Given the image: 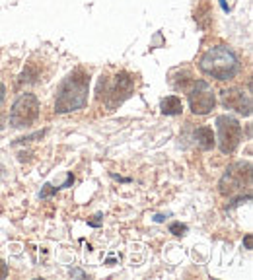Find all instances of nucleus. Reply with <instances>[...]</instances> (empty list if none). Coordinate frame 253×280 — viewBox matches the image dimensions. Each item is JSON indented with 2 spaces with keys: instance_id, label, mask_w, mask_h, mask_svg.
<instances>
[{
  "instance_id": "1",
  "label": "nucleus",
  "mask_w": 253,
  "mask_h": 280,
  "mask_svg": "<svg viewBox=\"0 0 253 280\" xmlns=\"http://www.w3.org/2000/svg\"><path fill=\"white\" fill-rule=\"evenodd\" d=\"M88 93H90V74L84 68L72 70L57 90L55 111L59 115H64L84 109L88 105Z\"/></svg>"
},
{
  "instance_id": "2",
  "label": "nucleus",
  "mask_w": 253,
  "mask_h": 280,
  "mask_svg": "<svg viewBox=\"0 0 253 280\" xmlns=\"http://www.w3.org/2000/svg\"><path fill=\"white\" fill-rule=\"evenodd\" d=\"M199 68L205 76H210L214 80H232L239 72V59L236 53L226 45L210 47L199 61Z\"/></svg>"
},
{
  "instance_id": "3",
  "label": "nucleus",
  "mask_w": 253,
  "mask_h": 280,
  "mask_svg": "<svg viewBox=\"0 0 253 280\" xmlns=\"http://www.w3.org/2000/svg\"><path fill=\"white\" fill-rule=\"evenodd\" d=\"M135 90V76L129 72H119L111 82L101 76L97 86V99H103L107 109H115L129 97Z\"/></svg>"
},
{
  "instance_id": "4",
  "label": "nucleus",
  "mask_w": 253,
  "mask_h": 280,
  "mask_svg": "<svg viewBox=\"0 0 253 280\" xmlns=\"http://www.w3.org/2000/svg\"><path fill=\"white\" fill-rule=\"evenodd\" d=\"M39 111H41V103H39L37 95L35 93H22L10 109V124L14 128L32 126L39 119Z\"/></svg>"
},
{
  "instance_id": "5",
  "label": "nucleus",
  "mask_w": 253,
  "mask_h": 280,
  "mask_svg": "<svg viewBox=\"0 0 253 280\" xmlns=\"http://www.w3.org/2000/svg\"><path fill=\"white\" fill-rule=\"evenodd\" d=\"M218 187H220V193L224 197H228V199H232L237 193H241L243 187L249 189L251 187V164L245 162V164L230 166L226 170V173L222 175Z\"/></svg>"
},
{
  "instance_id": "6",
  "label": "nucleus",
  "mask_w": 253,
  "mask_h": 280,
  "mask_svg": "<svg viewBox=\"0 0 253 280\" xmlns=\"http://www.w3.org/2000/svg\"><path fill=\"white\" fill-rule=\"evenodd\" d=\"M218 128V148L222 154H234L241 142V124L232 115H218L216 117Z\"/></svg>"
},
{
  "instance_id": "7",
  "label": "nucleus",
  "mask_w": 253,
  "mask_h": 280,
  "mask_svg": "<svg viewBox=\"0 0 253 280\" xmlns=\"http://www.w3.org/2000/svg\"><path fill=\"white\" fill-rule=\"evenodd\" d=\"M187 93H189V107L195 115H208L216 107V93L206 80H195L187 90Z\"/></svg>"
},
{
  "instance_id": "8",
  "label": "nucleus",
  "mask_w": 253,
  "mask_h": 280,
  "mask_svg": "<svg viewBox=\"0 0 253 280\" xmlns=\"http://www.w3.org/2000/svg\"><path fill=\"white\" fill-rule=\"evenodd\" d=\"M222 103L226 109H234L245 117L251 115V95L239 88H230L222 92Z\"/></svg>"
},
{
  "instance_id": "9",
  "label": "nucleus",
  "mask_w": 253,
  "mask_h": 280,
  "mask_svg": "<svg viewBox=\"0 0 253 280\" xmlns=\"http://www.w3.org/2000/svg\"><path fill=\"white\" fill-rule=\"evenodd\" d=\"M195 142L201 150H212L216 140H214V132L210 126H199L195 130Z\"/></svg>"
},
{
  "instance_id": "10",
  "label": "nucleus",
  "mask_w": 253,
  "mask_h": 280,
  "mask_svg": "<svg viewBox=\"0 0 253 280\" xmlns=\"http://www.w3.org/2000/svg\"><path fill=\"white\" fill-rule=\"evenodd\" d=\"M160 109L164 115H170V117H175V115H181L183 113V101L177 97V95H166L160 103Z\"/></svg>"
},
{
  "instance_id": "11",
  "label": "nucleus",
  "mask_w": 253,
  "mask_h": 280,
  "mask_svg": "<svg viewBox=\"0 0 253 280\" xmlns=\"http://www.w3.org/2000/svg\"><path fill=\"white\" fill-rule=\"evenodd\" d=\"M39 76H41V72H39V68L35 66V62H30V64L24 68L22 76H20V84H33V82L39 80Z\"/></svg>"
},
{
  "instance_id": "12",
  "label": "nucleus",
  "mask_w": 253,
  "mask_h": 280,
  "mask_svg": "<svg viewBox=\"0 0 253 280\" xmlns=\"http://www.w3.org/2000/svg\"><path fill=\"white\" fill-rule=\"evenodd\" d=\"M170 233H174V235L181 237V235H185V233H187V226H185V224H181V222H174V224H170Z\"/></svg>"
},
{
  "instance_id": "13",
  "label": "nucleus",
  "mask_w": 253,
  "mask_h": 280,
  "mask_svg": "<svg viewBox=\"0 0 253 280\" xmlns=\"http://www.w3.org/2000/svg\"><path fill=\"white\" fill-rule=\"evenodd\" d=\"M59 191H61L59 187H53L51 183H45V185H43V189H41V193H39V197H41V199H49V197L57 195Z\"/></svg>"
},
{
  "instance_id": "14",
  "label": "nucleus",
  "mask_w": 253,
  "mask_h": 280,
  "mask_svg": "<svg viewBox=\"0 0 253 280\" xmlns=\"http://www.w3.org/2000/svg\"><path fill=\"white\" fill-rule=\"evenodd\" d=\"M47 134V130H37V132H33V134H30V136H24V138H20L18 142H22V144H26V142H33L35 138H43Z\"/></svg>"
},
{
  "instance_id": "15",
  "label": "nucleus",
  "mask_w": 253,
  "mask_h": 280,
  "mask_svg": "<svg viewBox=\"0 0 253 280\" xmlns=\"http://www.w3.org/2000/svg\"><path fill=\"white\" fill-rule=\"evenodd\" d=\"M8 276V264L0 259V278H6Z\"/></svg>"
},
{
  "instance_id": "16",
  "label": "nucleus",
  "mask_w": 253,
  "mask_h": 280,
  "mask_svg": "<svg viewBox=\"0 0 253 280\" xmlns=\"http://www.w3.org/2000/svg\"><path fill=\"white\" fill-rule=\"evenodd\" d=\"M4 99H6V86L0 82V107L4 105Z\"/></svg>"
},
{
  "instance_id": "17",
  "label": "nucleus",
  "mask_w": 253,
  "mask_h": 280,
  "mask_svg": "<svg viewBox=\"0 0 253 280\" xmlns=\"http://www.w3.org/2000/svg\"><path fill=\"white\" fill-rule=\"evenodd\" d=\"M72 183H74V175H72V173H68V177H66V181H64V183H63V185L59 187V189H66V187H70Z\"/></svg>"
},
{
  "instance_id": "18",
  "label": "nucleus",
  "mask_w": 253,
  "mask_h": 280,
  "mask_svg": "<svg viewBox=\"0 0 253 280\" xmlns=\"http://www.w3.org/2000/svg\"><path fill=\"white\" fill-rule=\"evenodd\" d=\"M101 214H97V218H99ZM88 226L90 228H99L101 226V220H88Z\"/></svg>"
},
{
  "instance_id": "19",
  "label": "nucleus",
  "mask_w": 253,
  "mask_h": 280,
  "mask_svg": "<svg viewBox=\"0 0 253 280\" xmlns=\"http://www.w3.org/2000/svg\"><path fill=\"white\" fill-rule=\"evenodd\" d=\"M111 177L117 179V181H121V183H131V177H119V175H115V173H111Z\"/></svg>"
},
{
  "instance_id": "20",
  "label": "nucleus",
  "mask_w": 253,
  "mask_h": 280,
  "mask_svg": "<svg viewBox=\"0 0 253 280\" xmlns=\"http://www.w3.org/2000/svg\"><path fill=\"white\" fill-rule=\"evenodd\" d=\"M243 243H245V249H247V251H251V233H247V235H245Z\"/></svg>"
},
{
  "instance_id": "21",
  "label": "nucleus",
  "mask_w": 253,
  "mask_h": 280,
  "mask_svg": "<svg viewBox=\"0 0 253 280\" xmlns=\"http://www.w3.org/2000/svg\"><path fill=\"white\" fill-rule=\"evenodd\" d=\"M166 220V216L164 214H158V216H154V222H164Z\"/></svg>"
},
{
  "instance_id": "22",
  "label": "nucleus",
  "mask_w": 253,
  "mask_h": 280,
  "mask_svg": "<svg viewBox=\"0 0 253 280\" xmlns=\"http://www.w3.org/2000/svg\"><path fill=\"white\" fill-rule=\"evenodd\" d=\"M72 276H86L82 270H72Z\"/></svg>"
}]
</instances>
